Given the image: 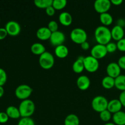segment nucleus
Returning a JSON list of instances; mask_svg holds the SVG:
<instances>
[{
	"label": "nucleus",
	"mask_w": 125,
	"mask_h": 125,
	"mask_svg": "<svg viewBox=\"0 0 125 125\" xmlns=\"http://www.w3.org/2000/svg\"><path fill=\"white\" fill-rule=\"evenodd\" d=\"M52 1L53 0H35L34 4L38 8L46 9L48 7L52 6Z\"/></svg>",
	"instance_id": "nucleus-27"
},
{
	"label": "nucleus",
	"mask_w": 125,
	"mask_h": 125,
	"mask_svg": "<svg viewBox=\"0 0 125 125\" xmlns=\"http://www.w3.org/2000/svg\"><path fill=\"white\" fill-rule=\"evenodd\" d=\"M70 39L74 43L81 45L87 41V34L84 29L82 28H74L70 33Z\"/></svg>",
	"instance_id": "nucleus-3"
},
{
	"label": "nucleus",
	"mask_w": 125,
	"mask_h": 125,
	"mask_svg": "<svg viewBox=\"0 0 125 125\" xmlns=\"http://www.w3.org/2000/svg\"><path fill=\"white\" fill-rule=\"evenodd\" d=\"M7 35H8V34H7V31L5 28H0V40L4 39Z\"/></svg>",
	"instance_id": "nucleus-38"
},
{
	"label": "nucleus",
	"mask_w": 125,
	"mask_h": 125,
	"mask_svg": "<svg viewBox=\"0 0 125 125\" xmlns=\"http://www.w3.org/2000/svg\"><path fill=\"white\" fill-rule=\"evenodd\" d=\"M81 48L83 49V50H85V51H86V50H88L89 48H90V44H89V43L88 42H85L83 43L81 45Z\"/></svg>",
	"instance_id": "nucleus-40"
},
{
	"label": "nucleus",
	"mask_w": 125,
	"mask_h": 125,
	"mask_svg": "<svg viewBox=\"0 0 125 125\" xmlns=\"http://www.w3.org/2000/svg\"><path fill=\"white\" fill-rule=\"evenodd\" d=\"M84 57H79L76 59V61L74 62L72 66V68L74 73H81L85 70L84 65Z\"/></svg>",
	"instance_id": "nucleus-18"
},
{
	"label": "nucleus",
	"mask_w": 125,
	"mask_h": 125,
	"mask_svg": "<svg viewBox=\"0 0 125 125\" xmlns=\"http://www.w3.org/2000/svg\"><path fill=\"white\" fill-rule=\"evenodd\" d=\"M45 12H46V13L47 15L50 16V17H52L55 14V12H56V10L54 9L53 7L52 6H50L48 8H46L45 9Z\"/></svg>",
	"instance_id": "nucleus-36"
},
{
	"label": "nucleus",
	"mask_w": 125,
	"mask_h": 125,
	"mask_svg": "<svg viewBox=\"0 0 125 125\" xmlns=\"http://www.w3.org/2000/svg\"><path fill=\"white\" fill-rule=\"evenodd\" d=\"M7 73L6 71L0 68V86H3L7 81Z\"/></svg>",
	"instance_id": "nucleus-31"
},
{
	"label": "nucleus",
	"mask_w": 125,
	"mask_h": 125,
	"mask_svg": "<svg viewBox=\"0 0 125 125\" xmlns=\"http://www.w3.org/2000/svg\"><path fill=\"white\" fill-rule=\"evenodd\" d=\"M91 56L96 59H101L104 58L107 55V51L106 45L97 44L95 45L90 51Z\"/></svg>",
	"instance_id": "nucleus-9"
},
{
	"label": "nucleus",
	"mask_w": 125,
	"mask_h": 125,
	"mask_svg": "<svg viewBox=\"0 0 125 125\" xmlns=\"http://www.w3.org/2000/svg\"><path fill=\"white\" fill-rule=\"evenodd\" d=\"M111 31V35H112V39L115 41H119L123 39L125 35V31L123 28L119 26L115 25L113 27Z\"/></svg>",
	"instance_id": "nucleus-15"
},
{
	"label": "nucleus",
	"mask_w": 125,
	"mask_h": 125,
	"mask_svg": "<svg viewBox=\"0 0 125 125\" xmlns=\"http://www.w3.org/2000/svg\"><path fill=\"white\" fill-rule=\"evenodd\" d=\"M84 68L86 71L90 73H94L99 68L98 60L92 56H87L84 59Z\"/></svg>",
	"instance_id": "nucleus-7"
},
{
	"label": "nucleus",
	"mask_w": 125,
	"mask_h": 125,
	"mask_svg": "<svg viewBox=\"0 0 125 125\" xmlns=\"http://www.w3.org/2000/svg\"><path fill=\"white\" fill-rule=\"evenodd\" d=\"M6 114H7L9 118L12 119H18L21 117L20 113L18 108L16 107L15 106H10L6 109Z\"/></svg>",
	"instance_id": "nucleus-21"
},
{
	"label": "nucleus",
	"mask_w": 125,
	"mask_h": 125,
	"mask_svg": "<svg viewBox=\"0 0 125 125\" xmlns=\"http://www.w3.org/2000/svg\"><path fill=\"white\" fill-rule=\"evenodd\" d=\"M117 50L122 52H125V38L119 40L117 43Z\"/></svg>",
	"instance_id": "nucleus-34"
},
{
	"label": "nucleus",
	"mask_w": 125,
	"mask_h": 125,
	"mask_svg": "<svg viewBox=\"0 0 125 125\" xmlns=\"http://www.w3.org/2000/svg\"><path fill=\"white\" fill-rule=\"evenodd\" d=\"M18 125H35V122L31 117H24L20 120Z\"/></svg>",
	"instance_id": "nucleus-30"
},
{
	"label": "nucleus",
	"mask_w": 125,
	"mask_h": 125,
	"mask_svg": "<svg viewBox=\"0 0 125 125\" xmlns=\"http://www.w3.org/2000/svg\"><path fill=\"white\" fill-rule=\"evenodd\" d=\"M32 89L26 84H21L17 87L15 92V96L17 98L21 100L28 99L32 93Z\"/></svg>",
	"instance_id": "nucleus-6"
},
{
	"label": "nucleus",
	"mask_w": 125,
	"mask_h": 125,
	"mask_svg": "<svg viewBox=\"0 0 125 125\" xmlns=\"http://www.w3.org/2000/svg\"><path fill=\"white\" fill-rule=\"evenodd\" d=\"M100 20L104 26H110L113 22V17L108 12L101 13L100 15Z\"/></svg>",
	"instance_id": "nucleus-23"
},
{
	"label": "nucleus",
	"mask_w": 125,
	"mask_h": 125,
	"mask_svg": "<svg viewBox=\"0 0 125 125\" xmlns=\"http://www.w3.org/2000/svg\"><path fill=\"white\" fill-rule=\"evenodd\" d=\"M48 28L50 29V31L52 33L54 32H56L58 31V24H57V23L56 21H50L48 23Z\"/></svg>",
	"instance_id": "nucleus-32"
},
{
	"label": "nucleus",
	"mask_w": 125,
	"mask_h": 125,
	"mask_svg": "<svg viewBox=\"0 0 125 125\" xmlns=\"http://www.w3.org/2000/svg\"><path fill=\"white\" fill-rule=\"evenodd\" d=\"M104 125H116L114 124V123H110V122H109V123H106V124H104Z\"/></svg>",
	"instance_id": "nucleus-44"
},
{
	"label": "nucleus",
	"mask_w": 125,
	"mask_h": 125,
	"mask_svg": "<svg viewBox=\"0 0 125 125\" xmlns=\"http://www.w3.org/2000/svg\"><path fill=\"white\" fill-rule=\"evenodd\" d=\"M115 87L118 90L125 91V75L120 74L115 79Z\"/></svg>",
	"instance_id": "nucleus-24"
},
{
	"label": "nucleus",
	"mask_w": 125,
	"mask_h": 125,
	"mask_svg": "<svg viewBox=\"0 0 125 125\" xmlns=\"http://www.w3.org/2000/svg\"><path fill=\"white\" fill-rule=\"evenodd\" d=\"M50 40L51 45L56 47L59 45H63L65 40V35L62 32L57 31L51 34Z\"/></svg>",
	"instance_id": "nucleus-11"
},
{
	"label": "nucleus",
	"mask_w": 125,
	"mask_h": 125,
	"mask_svg": "<svg viewBox=\"0 0 125 125\" xmlns=\"http://www.w3.org/2000/svg\"><path fill=\"white\" fill-rule=\"evenodd\" d=\"M116 25L119 26L123 28V27L125 26V20L123 19V18H120V19H118L117 21V24Z\"/></svg>",
	"instance_id": "nucleus-41"
},
{
	"label": "nucleus",
	"mask_w": 125,
	"mask_h": 125,
	"mask_svg": "<svg viewBox=\"0 0 125 125\" xmlns=\"http://www.w3.org/2000/svg\"><path fill=\"white\" fill-rule=\"evenodd\" d=\"M60 23L65 26H69L73 22V17L72 15L67 12H63L59 16Z\"/></svg>",
	"instance_id": "nucleus-17"
},
{
	"label": "nucleus",
	"mask_w": 125,
	"mask_h": 125,
	"mask_svg": "<svg viewBox=\"0 0 125 125\" xmlns=\"http://www.w3.org/2000/svg\"><path fill=\"white\" fill-rule=\"evenodd\" d=\"M111 2L112 4L115 5V6H120L123 3L122 0H111Z\"/></svg>",
	"instance_id": "nucleus-42"
},
{
	"label": "nucleus",
	"mask_w": 125,
	"mask_h": 125,
	"mask_svg": "<svg viewBox=\"0 0 125 125\" xmlns=\"http://www.w3.org/2000/svg\"><path fill=\"white\" fill-rule=\"evenodd\" d=\"M8 35L10 36H17L20 33L21 26L18 23L15 21H9L5 26Z\"/></svg>",
	"instance_id": "nucleus-10"
},
{
	"label": "nucleus",
	"mask_w": 125,
	"mask_h": 125,
	"mask_svg": "<svg viewBox=\"0 0 125 125\" xmlns=\"http://www.w3.org/2000/svg\"><path fill=\"white\" fill-rule=\"evenodd\" d=\"M67 4L66 0H53L52 6L55 10H62L65 7Z\"/></svg>",
	"instance_id": "nucleus-28"
},
{
	"label": "nucleus",
	"mask_w": 125,
	"mask_h": 125,
	"mask_svg": "<svg viewBox=\"0 0 125 125\" xmlns=\"http://www.w3.org/2000/svg\"><path fill=\"white\" fill-rule=\"evenodd\" d=\"M112 120L116 125H125V112L121 111L114 114L112 116Z\"/></svg>",
	"instance_id": "nucleus-20"
},
{
	"label": "nucleus",
	"mask_w": 125,
	"mask_h": 125,
	"mask_svg": "<svg viewBox=\"0 0 125 125\" xmlns=\"http://www.w3.org/2000/svg\"><path fill=\"white\" fill-rule=\"evenodd\" d=\"M100 119L102 121H103V122H108L112 118V114L107 109L105 110V111L100 112Z\"/></svg>",
	"instance_id": "nucleus-29"
},
{
	"label": "nucleus",
	"mask_w": 125,
	"mask_h": 125,
	"mask_svg": "<svg viewBox=\"0 0 125 125\" xmlns=\"http://www.w3.org/2000/svg\"><path fill=\"white\" fill-rule=\"evenodd\" d=\"M103 87L106 89H111L115 87V79L109 76H105L101 82Z\"/></svg>",
	"instance_id": "nucleus-25"
},
{
	"label": "nucleus",
	"mask_w": 125,
	"mask_h": 125,
	"mask_svg": "<svg viewBox=\"0 0 125 125\" xmlns=\"http://www.w3.org/2000/svg\"><path fill=\"white\" fill-rule=\"evenodd\" d=\"M122 107L123 106H122V103H121L119 100L114 99V100H112L110 101H109L107 109L111 114H114L117 113V112L121 111Z\"/></svg>",
	"instance_id": "nucleus-13"
},
{
	"label": "nucleus",
	"mask_w": 125,
	"mask_h": 125,
	"mask_svg": "<svg viewBox=\"0 0 125 125\" xmlns=\"http://www.w3.org/2000/svg\"><path fill=\"white\" fill-rule=\"evenodd\" d=\"M95 38L98 44L106 45L111 42L112 39L111 31L107 26H100L95 29Z\"/></svg>",
	"instance_id": "nucleus-1"
},
{
	"label": "nucleus",
	"mask_w": 125,
	"mask_h": 125,
	"mask_svg": "<svg viewBox=\"0 0 125 125\" xmlns=\"http://www.w3.org/2000/svg\"><path fill=\"white\" fill-rule=\"evenodd\" d=\"M64 125H79V119L75 114H70L66 117Z\"/></svg>",
	"instance_id": "nucleus-26"
},
{
	"label": "nucleus",
	"mask_w": 125,
	"mask_h": 125,
	"mask_svg": "<svg viewBox=\"0 0 125 125\" xmlns=\"http://www.w3.org/2000/svg\"><path fill=\"white\" fill-rule=\"evenodd\" d=\"M106 49H107V52H110V53L114 52L117 50V43L114 42L109 43L108 44L106 45Z\"/></svg>",
	"instance_id": "nucleus-33"
},
{
	"label": "nucleus",
	"mask_w": 125,
	"mask_h": 125,
	"mask_svg": "<svg viewBox=\"0 0 125 125\" xmlns=\"http://www.w3.org/2000/svg\"><path fill=\"white\" fill-rule=\"evenodd\" d=\"M31 51L34 54L37 56H41L42 54L46 52L45 46L40 43H35L32 44L31 47Z\"/></svg>",
	"instance_id": "nucleus-22"
},
{
	"label": "nucleus",
	"mask_w": 125,
	"mask_h": 125,
	"mask_svg": "<svg viewBox=\"0 0 125 125\" xmlns=\"http://www.w3.org/2000/svg\"><path fill=\"white\" fill-rule=\"evenodd\" d=\"M9 117H8L6 112H0V123H6L9 120Z\"/></svg>",
	"instance_id": "nucleus-35"
},
{
	"label": "nucleus",
	"mask_w": 125,
	"mask_h": 125,
	"mask_svg": "<svg viewBox=\"0 0 125 125\" xmlns=\"http://www.w3.org/2000/svg\"><path fill=\"white\" fill-rule=\"evenodd\" d=\"M111 5L112 4L109 0H96L94 3V9L96 12L101 14L108 12Z\"/></svg>",
	"instance_id": "nucleus-8"
},
{
	"label": "nucleus",
	"mask_w": 125,
	"mask_h": 125,
	"mask_svg": "<svg viewBox=\"0 0 125 125\" xmlns=\"http://www.w3.org/2000/svg\"><path fill=\"white\" fill-rule=\"evenodd\" d=\"M121 68L118 64L116 62H111L108 64L106 68V72L107 76L115 79L116 78L120 75Z\"/></svg>",
	"instance_id": "nucleus-12"
},
{
	"label": "nucleus",
	"mask_w": 125,
	"mask_h": 125,
	"mask_svg": "<svg viewBox=\"0 0 125 125\" xmlns=\"http://www.w3.org/2000/svg\"><path fill=\"white\" fill-rule=\"evenodd\" d=\"M109 101L103 96H96L92 101V106L94 111L97 112H101L107 110Z\"/></svg>",
	"instance_id": "nucleus-5"
},
{
	"label": "nucleus",
	"mask_w": 125,
	"mask_h": 125,
	"mask_svg": "<svg viewBox=\"0 0 125 125\" xmlns=\"http://www.w3.org/2000/svg\"><path fill=\"white\" fill-rule=\"evenodd\" d=\"M55 54L57 57L60 59H63L67 57L68 55V49L65 45H61L58 46H56L55 48Z\"/></svg>",
	"instance_id": "nucleus-19"
},
{
	"label": "nucleus",
	"mask_w": 125,
	"mask_h": 125,
	"mask_svg": "<svg viewBox=\"0 0 125 125\" xmlns=\"http://www.w3.org/2000/svg\"><path fill=\"white\" fill-rule=\"evenodd\" d=\"M35 106L34 103L29 99L23 100L20 104L18 107L22 118L31 117L35 112Z\"/></svg>",
	"instance_id": "nucleus-2"
},
{
	"label": "nucleus",
	"mask_w": 125,
	"mask_h": 125,
	"mask_svg": "<svg viewBox=\"0 0 125 125\" xmlns=\"http://www.w3.org/2000/svg\"><path fill=\"white\" fill-rule=\"evenodd\" d=\"M120 103H122V106L125 107V91L122 92L120 94L119 96V99Z\"/></svg>",
	"instance_id": "nucleus-39"
},
{
	"label": "nucleus",
	"mask_w": 125,
	"mask_h": 125,
	"mask_svg": "<svg viewBox=\"0 0 125 125\" xmlns=\"http://www.w3.org/2000/svg\"><path fill=\"white\" fill-rule=\"evenodd\" d=\"M121 69L125 70V56H123L119 58L117 63Z\"/></svg>",
	"instance_id": "nucleus-37"
},
{
	"label": "nucleus",
	"mask_w": 125,
	"mask_h": 125,
	"mask_svg": "<svg viewBox=\"0 0 125 125\" xmlns=\"http://www.w3.org/2000/svg\"><path fill=\"white\" fill-rule=\"evenodd\" d=\"M39 62L40 67L44 70H50L54 64V58L51 52L46 51L40 56Z\"/></svg>",
	"instance_id": "nucleus-4"
},
{
	"label": "nucleus",
	"mask_w": 125,
	"mask_h": 125,
	"mask_svg": "<svg viewBox=\"0 0 125 125\" xmlns=\"http://www.w3.org/2000/svg\"><path fill=\"white\" fill-rule=\"evenodd\" d=\"M4 94V90L2 86H0V98L2 97Z\"/></svg>",
	"instance_id": "nucleus-43"
},
{
	"label": "nucleus",
	"mask_w": 125,
	"mask_h": 125,
	"mask_svg": "<svg viewBox=\"0 0 125 125\" xmlns=\"http://www.w3.org/2000/svg\"><path fill=\"white\" fill-rule=\"evenodd\" d=\"M77 86L80 90H86L89 88L90 85V81L89 77L85 75L80 76L76 81Z\"/></svg>",
	"instance_id": "nucleus-14"
},
{
	"label": "nucleus",
	"mask_w": 125,
	"mask_h": 125,
	"mask_svg": "<svg viewBox=\"0 0 125 125\" xmlns=\"http://www.w3.org/2000/svg\"><path fill=\"white\" fill-rule=\"evenodd\" d=\"M52 32L50 31V29L48 28V27H42L40 28L36 32L37 37L40 40H50V37Z\"/></svg>",
	"instance_id": "nucleus-16"
}]
</instances>
